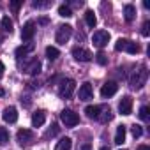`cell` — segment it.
<instances>
[{"label":"cell","instance_id":"cell-1","mask_svg":"<svg viewBox=\"0 0 150 150\" xmlns=\"http://www.w3.org/2000/svg\"><path fill=\"white\" fill-rule=\"evenodd\" d=\"M74 88H76V81L71 80V78H65V80H62L60 85H58V96H60L62 99H69V97L72 96Z\"/></svg>","mask_w":150,"mask_h":150},{"label":"cell","instance_id":"cell-2","mask_svg":"<svg viewBox=\"0 0 150 150\" xmlns=\"http://www.w3.org/2000/svg\"><path fill=\"white\" fill-rule=\"evenodd\" d=\"M60 120L65 124V127H74V125H78L80 117H78V113H74L72 110H64L60 113Z\"/></svg>","mask_w":150,"mask_h":150},{"label":"cell","instance_id":"cell-3","mask_svg":"<svg viewBox=\"0 0 150 150\" xmlns=\"http://www.w3.org/2000/svg\"><path fill=\"white\" fill-rule=\"evenodd\" d=\"M146 76H148L146 69H145V67H141L139 71H136V72H134V76L131 78V87H132V88H141V87L146 83Z\"/></svg>","mask_w":150,"mask_h":150},{"label":"cell","instance_id":"cell-4","mask_svg":"<svg viewBox=\"0 0 150 150\" xmlns=\"http://www.w3.org/2000/svg\"><path fill=\"white\" fill-rule=\"evenodd\" d=\"M71 35H72V27H71V25H60L58 30H57L55 39H57L58 44H65V42L71 39Z\"/></svg>","mask_w":150,"mask_h":150},{"label":"cell","instance_id":"cell-5","mask_svg":"<svg viewBox=\"0 0 150 150\" xmlns=\"http://www.w3.org/2000/svg\"><path fill=\"white\" fill-rule=\"evenodd\" d=\"M92 42H94V46H97V48H104V46L110 42V32H106V30H97V32H94Z\"/></svg>","mask_w":150,"mask_h":150},{"label":"cell","instance_id":"cell-6","mask_svg":"<svg viewBox=\"0 0 150 150\" xmlns=\"http://www.w3.org/2000/svg\"><path fill=\"white\" fill-rule=\"evenodd\" d=\"M23 71L25 72H28V74H39L41 72V62L37 60V58H30L28 62H25L23 64Z\"/></svg>","mask_w":150,"mask_h":150},{"label":"cell","instance_id":"cell-7","mask_svg":"<svg viewBox=\"0 0 150 150\" xmlns=\"http://www.w3.org/2000/svg\"><path fill=\"white\" fill-rule=\"evenodd\" d=\"M72 57L76 58L78 62H90L94 55H92L88 50H85V48H74V50H72Z\"/></svg>","mask_w":150,"mask_h":150},{"label":"cell","instance_id":"cell-8","mask_svg":"<svg viewBox=\"0 0 150 150\" xmlns=\"http://www.w3.org/2000/svg\"><path fill=\"white\" fill-rule=\"evenodd\" d=\"M117 90H118V85H117L115 81H106V83L101 87V96L106 99V97L115 96V94H117Z\"/></svg>","mask_w":150,"mask_h":150},{"label":"cell","instance_id":"cell-9","mask_svg":"<svg viewBox=\"0 0 150 150\" xmlns=\"http://www.w3.org/2000/svg\"><path fill=\"white\" fill-rule=\"evenodd\" d=\"M118 111L122 115H131L132 113V97H129V96L122 97V101L118 103Z\"/></svg>","mask_w":150,"mask_h":150},{"label":"cell","instance_id":"cell-10","mask_svg":"<svg viewBox=\"0 0 150 150\" xmlns=\"http://www.w3.org/2000/svg\"><path fill=\"white\" fill-rule=\"evenodd\" d=\"M34 34H35V25H34V21H27V23L23 25V28H21V39H23V41H30V39L34 37Z\"/></svg>","mask_w":150,"mask_h":150},{"label":"cell","instance_id":"cell-11","mask_svg":"<svg viewBox=\"0 0 150 150\" xmlns=\"http://www.w3.org/2000/svg\"><path fill=\"white\" fill-rule=\"evenodd\" d=\"M92 96H94L92 85H90V83H83V85L80 87V92H78L80 101H88V99H92Z\"/></svg>","mask_w":150,"mask_h":150},{"label":"cell","instance_id":"cell-12","mask_svg":"<svg viewBox=\"0 0 150 150\" xmlns=\"http://www.w3.org/2000/svg\"><path fill=\"white\" fill-rule=\"evenodd\" d=\"M16 138H18V143H20L21 146H25V145H28V143L34 139V134H32V131H28V129H20Z\"/></svg>","mask_w":150,"mask_h":150},{"label":"cell","instance_id":"cell-13","mask_svg":"<svg viewBox=\"0 0 150 150\" xmlns=\"http://www.w3.org/2000/svg\"><path fill=\"white\" fill-rule=\"evenodd\" d=\"M2 118H4L7 124H14V122L18 120V110H16L14 106L6 108V110H4V113H2Z\"/></svg>","mask_w":150,"mask_h":150},{"label":"cell","instance_id":"cell-14","mask_svg":"<svg viewBox=\"0 0 150 150\" xmlns=\"http://www.w3.org/2000/svg\"><path fill=\"white\" fill-rule=\"evenodd\" d=\"M46 122V113L44 111H35L32 115V127H41Z\"/></svg>","mask_w":150,"mask_h":150},{"label":"cell","instance_id":"cell-15","mask_svg":"<svg viewBox=\"0 0 150 150\" xmlns=\"http://www.w3.org/2000/svg\"><path fill=\"white\" fill-rule=\"evenodd\" d=\"M101 111H103L101 106H87L85 108V113H87L88 118H99L101 117Z\"/></svg>","mask_w":150,"mask_h":150},{"label":"cell","instance_id":"cell-16","mask_svg":"<svg viewBox=\"0 0 150 150\" xmlns=\"http://www.w3.org/2000/svg\"><path fill=\"white\" fill-rule=\"evenodd\" d=\"M115 143H117V145H122V143H125V125H118V127H117Z\"/></svg>","mask_w":150,"mask_h":150},{"label":"cell","instance_id":"cell-17","mask_svg":"<svg viewBox=\"0 0 150 150\" xmlns=\"http://www.w3.org/2000/svg\"><path fill=\"white\" fill-rule=\"evenodd\" d=\"M134 16H136V9H134V6L127 4V6L124 7V18H125V21H132Z\"/></svg>","mask_w":150,"mask_h":150},{"label":"cell","instance_id":"cell-18","mask_svg":"<svg viewBox=\"0 0 150 150\" xmlns=\"http://www.w3.org/2000/svg\"><path fill=\"white\" fill-rule=\"evenodd\" d=\"M30 51H34V44H27V46H20V48H16V57L18 58H21V57H27Z\"/></svg>","mask_w":150,"mask_h":150},{"label":"cell","instance_id":"cell-19","mask_svg":"<svg viewBox=\"0 0 150 150\" xmlns=\"http://www.w3.org/2000/svg\"><path fill=\"white\" fill-rule=\"evenodd\" d=\"M0 28H2L4 32H13V20L9 18V16H4L2 18V21H0Z\"/></svg>","mask_w":150,"mask_h":150},{"label":"cell","instance_id":"cell-20","mask_svg":"<svg viewBox=\"0 0 150 150\" xmlns=\"http://www.w3.org/2000/svg\"><path fill=\"white\" fill-rule=\"evenodd\" d=\"M85 21H87V25L90 27V28H94L96 27V23H97V18H96V14H94V11H87L85 13Z\"/></svg>","mask_w":150,"mask_h":150},{"label":"cell","instance_id":"cell-21","mask_svg":"<svg viewBox=\"0 0 150 150\" xmlns=\"http://www.w3.org/2000/svg\"><path fill=\"white\" fill-rule=\"evenodd\" d=\"M71 146H72L71 138H62V139L58 141V145H57L55 150H71Z\"/></svg>","mask_w":150,"mask_h":150},{"label":"cell","instance_id":"cell-22","mask_svg":"<svg viewBox=\"0 0 150 150\" xmlns=\"http://www.w3.org/2000/svg\"><path fill=\"white\" fill-rule=\"evenodd\" d=\"M46 57H48L50 60H57V58L60 57L58 48H55V46H48V48H46Z\"/></svg>","mask_w":150,"mask_h":150},{"label":"cell","instance_id":"cell-23","mask_svg":"<svg viewBox=\"0 0 150 150\" xmlns=\"http://www.w3.org/2000/svg\"><path fill=\"white\" fill-rule=\"evenodd\" d=\"M125 51H127V53H131V55H136V53L139 51V46H138L134 41H129V39H127V44H125Z\"/></svg>","mask_w":150,"mask_h":150},{"label":"cell","instance_id":"cell-24","mask_svg":"<svg viewBox=\"0 0 150 150\" xmlns=\"http://www.w3.org/2000/svg\"><path fill=\"white\" fill-rule=\"evenodd\" d=\"M58 16H62V18H71V16H72L71 7H69V6H60V7H58Z\"/></svg>","mask_w":150,"mask_h":150},{"label":"cell","instance_id":"cell-25","mask_svg":"<svg viewBox=\"0 0 150 150\" xmlns=\"http://www.w3.org/2000/svg\"><path fill=\"white\" fill-rule=\"evenodd\" d=\"M9 143V131L6 127H0V145Z\"/></svg>","mask_w":150,"mask_h":150},{"label":"cell","instance_id":"cell-26","mask_svg":"<svg viewBox=\"0 0 150 150\" xmlns=\"http://www.w3.org/2000/svg\"><path fill=\"white\" fill-rule=\"evenodd\" d=\"M139 118L143 122H148V106H141L139 108Z\"/></svg>","mask_w":150,"mask_h":150},{"label":"cell","instance_id":"cell-27","mask_svg":"<svg viewBox=\"0 0 150 150\" xmlns=\"http://www.w3.org/2000/svg\"><path fill=\"white\" fill-rule=\"evenodd\" d=\"M99 118H101L103 122H110V120L113 118V113H111V110H110V108H104V115H101Z\"/></svg>","mask_w":150,"mask_h":150},{"label":"cell","instance_id":"cell-28","mask_svg":"<svg viewBox=\"0 0 150 150\" xmlns=\"http://www.w3.org/2000/svg\"><path fill=\"white\" fill-rule=\"evenodd\" d=\"M125 44H127V39H118V41L115 42V50H117V51H124V50H125Z\"/></svg>","mask_w":150,"mask_h":150},{"label":"cell","instance_id":"cell-29","mask_svg":"<svg viewBox=\"0 0 150 150\" xmlns=\"http://www.w3.org/2000/svg\"><path fill=\"white\" fill-rule=\"evenodd\" d=\"M96 60H97V64H101V65H106V64H108V58H106V55H104L103 51H99V53L96 55Z\"/></svg>","mask_w":150,"mask_h":150},{"label":"cell","instance_id":"cell-30","mask_svg":"<svg viewBox=\"0 0 150 150\" xmlns=\"http://www.w3.org/2000/svg\"><path fill=\"white\" fill-rule=\"evenodd\" d=\"M23 6V0H14V2H11L9 4V7H11V11H14V13H18V9Z\"/></svg>","mask_w":150,"mask_h":150},{"label":"cell","instance_id":"cell-31","mask_svg":"<svg viewBox=\"0 0 150 150\" xmlns=\"http://www.w3.org/2000/svg\"><path fill=\"white\" fill-rule=\"evenodd\" d=\"M141 134H143L141 125H132V136H134V138H139Z\"/></svg>","mask_w":150,"mask_h":150},{"label":"cell","instance_id":"cell-32","mask_svg":"<svg viewBox=\"0 0 150 150\" xmlns=\"http://www.w3.org/2000/svg\"><path fill=\"white\" fill-rule=\"evenodd\" d=\"M148 28H150V21H145V23H143V27H141V34H143L145 37H148V34H150V30H148Z\"/></svg>","mask_w":150,"mask_h":150},{"label":"cell","instance_id":"cell-33","mask_svg":"<svg viewBox=\"0 0 150 150\" xmlns=\"http://www.w3.org/2000/svg\"><path fill=\"white\" fill-rule=\"evenodd\" d=\"M50 6V2H34V7H46Z\"/></svg>","mask_w":150,"mask_h":150},{"label":"cell","instance_id":"cell-34","mask_svg":"<svg viewBox=\"0 0 150 150\" xmlns=\"http://www.w3.org/2000/svg\"><path fill=\"white\" fill-rule=\"evenodd\" d=\"M4 71H6V65H4L2 62H0V78H2V76H4Z\"/></svg>","mask_w":150,"mask_h":150},{"label":"cell","instance_id":"cell-35","mask_svg":"<svg viewBox=\"0 0 150 150\" xmlns=\"http://www.w3.org/2000/svg\"><path fill=\"white\" fill-rule=\"evenodd\" d=\"M138 150H150V146H148V145H139Z\"/></svg>","mask_w":150,"mask_h":150},{"label":"cell","instance_id":"cell-36","mask_svg":"<svg viewBox=\"0 0 150 150\" xmlns=\"http://www.w3.org/2000/svg\"><path fill=\"white\" fill-rule=\"evenodd\" d=\"M81 150H92V148H90V145L87 143V145H83V146H81Z\"/></svg>","mask_w":150,"mask_h":150},{"label":"cell","instance_id":"cell-37","mask_svg":"<svg viewBox=\"0 0 150 150\" xmlns=\"http://www.w3.org/2000/svg\"><path fill=\"white\" fill-rule=\"evenodd\" d=\"M99 150H110V148H108V146H101Z\"/></svg>","mask_w":150,"mask_h":150}]
</instances>
